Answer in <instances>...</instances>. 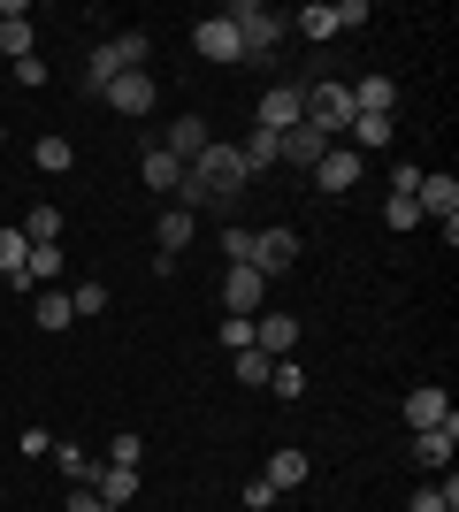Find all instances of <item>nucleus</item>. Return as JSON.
<instances>
[{"instance_id": "obj_1", "label": "nucleus", "mask_w": 459, "mask_h": 512, "mask_svg": "<svg viewBox=\"0 0 459 512\" xmlns=\"http://www.w3.org/2000/svg\"><path fill=\"white\" fill-rule=\"evenodd\" d=\"M222 16H230V31H238L245 62H268V54H276V39L291 31V16H284V8H268V0H230Z\"/></svg>"}, {"instance_id": "obj_2", "label": "nucleus", "mask_w": 459, "mask_h": 512, "mask_svg": "<svg viewBox=\"0 0 459 512\" xmlns=\"http://www.w3.org/2000/svg\"><path fill=\"white\" fill-rule=\"evenodd\" d=\"M306 123L322 138H345L352 130V92L345 85H306Z\"/></svg>"}, {"instance_id": "obj_3", "label": "nucleus", "mask_w": 459, "mask_h": 512, "mask_svg": "<svg viewBox=\"0 0 459 512\" xmlns=\"http://www.w3.org/2000/svg\"><path fill=\"white\" fill-rule=\"evenodd\" d=\"M360 176H368V153H352V146H329L322 161H314V184H322V192H360Z\"/></svg>"}, {"instance_id": "obj_4", "label": "nucleus", "mask_w": 459, "mask_h": 512, "mask_svg": "<svg viewBox=\"0 0 459 512\" xmlns=\"http://www.w3.org/2000/svg\"><path fill=\"white\" fill-rule=\"evenodd\" d=\"M192 46H199V62H245V46H238V31H230V16H199V23H192Z\"/></svg>"}, {"instance_id": "obj_5", "label": "nucleus", "mask_w": 459, "mask_h": 512, "mask_svg": "<svg viewBox=\"0 0 459 512\" xmlns=\"http://www.w3.org/2000/svg\"><path fill=\"white\" fill-rule=\"evenodd\" d=\"M414 207H421V214H437V222H459V176H452V169H421Z\"/></svg>"}, {"instance_id": "obj_6", "label": "nucleus", "mask_w": 459, "mask_h": 512, "mask_svg": "<svg viewBox=\"0 0 459 512\" xmlns=\"http://www.w3.org/2000/svg\"><path fill=\"white\" fill-rule=\"evenodd\" d=\"M253 352L291 360V352H299V314H253Z\"/></svg>"}, {"instance_id": "obj_7", "label": "nucleus", "mask_w": 459, "mask_h": 512, "mask_svg": "<svg viewBox=\"0 0 459 512\" xmlns=\"http://www.w3.org/2000/svg\"><path fill=\"white\" fill-rule=\"evenodd\" d=\"M406 451H414V467H429V474L452 467V451H459V413H452L444 428H414V444H406Z\"/></svg>"}, {"instance_id": "obj_8", "label": "nucleus", "mask_w": 459, "mask_h": 512, "mask_svg": "<svg viewBox=\"0 0 459 512\" xmlns=\"http://www.w3.org/2000/svg\"><path fill=\"white\" fill-rule=\"evenodd\" d=\"M337 146V138H322L314 123H291V130H276V161H299V169H314L322 153Z\"/></svg>"}, {"instance_id": "obj_9", "label": "nucleus", "mask_w": 459, "mask_h": 512, "mask_svg": "<svg viewBox=\"0 0 459 512\" xmlns=\"http://www.w3.org/2000/svg\"><path fill=\"white\" fill-rule=\"evenodd\" d=\"M306 123V85H268L261 92V130H291Z\"/></svg>"}, {"instance_id": "obj_10", "label": "nucleus", "mask_w": 459, "mask_h": 512, "mask_svg": "<svg viewBox=\"0 0 459 512\" xmlns=\"http://www.w3.org/2000/svg\"><path fill=\"white\" fill-rule=\"evenodd\" d=\"M291 260H299V230H261L253 237V268H261V276H284Z\"/></svg>"}, {"instance_id": "obj_11", "label": "nucleus", "mask_w": 459, "mask_h": 512, "mask_svg": "<svg viewBox=\"0 0 459 512\" xmlns=\"http://www.w3.org/2000/svg\"><path fill=\"white\" fill-rule=\"evenodd\" d=\"M100 100H108L115 115H146V107H153V77H146V69H123V77H115Z\"/></svg>"}, {"instance_id": "obj_12", "label": "nucleus", "mask_w": 459, "mask_h": 512, "mask_svg": "<svg viewBox=\"0 0 459 512\" xmlns=\"http://www.w3.org/2000/svg\"><path fill=\"white\" fill-rule=\"evenodd\" d=\"M261 268H230L222 276V314H261Z\"/></svg>"}, {"instance_id": "obj_13", "label": "nucleus", "mask_w": 459, "mask_h": 512, "mask_svg": "<svg viewBox=\"0 0 459 512\" xmlns=\"http://www.w3.org/2000/svg\"><path fill=\"white\" fill-rule=\"evenodd\" d=\"M0 276H8V283L23 291V299H31V237H23L16 222L0 230Z\"/></svg>"}, {"instance_id": "obj_14", "label": "nucleus", "mask_w": 459, "mask_h": 512, "mask_svg": "<svg viewBox=\"0 0 459 512\" xmlns=\"http://www.w3.org/2000/svg\"><path fill=\"white\" fill-rule=\"evenodd\" d=\"M161 146H169V153H176V161H184V169H192L199 153L215 146V130L199 123V115H176V123H169V138H161Z\"/></svg>"}, {"instance_id": "obj_15", "label": "nucleus", "mask_w": 459, "mask_h": 512, "mask_svg": "<svg viewBox=\"0 0 459 512\" xmlns=\"http://www.w3.org/2000/svg\"><path fill=\"white\" fill-rule=\"evenodd\" d=\"M452 421V390H406V428H444Z\"/></svg>"}, {"instance_id": "obj_16", "label": "nucleus", "mask_w": 459, "mask_h": 512, "mask_svg": "<svg viewBox=\"0 0 459 512\" xmlns=\"http://www.w3.org/2000/svg\"><path fill=\"white\" fill-rule=\"evenodd\" d=\"M92 497H100L108 512H123V505L138 497V467H108V459H100V482H92Z\"/></svg>"}, {"instance_id": "obj_17", "label": "nucleus", "mask_w": 459, "mask_h": 512, "mask_svg": "<svg viewBox=\"0 0 459 512\" xmlns=\"http://www.w3.org/2000/svg\"><path fill=\"white\" fill-rule=\"evenodd\" d=\"M46 459H54V467L69 474V490H92V482H100V451H77V444H54L46 451Z\"/></svg>"}, {"instance_id": "obj_18", "label": "nucleus", "mask_w": 459, "mask_h": 512, "mask_svg": "<svg viewBox=\"0 0 459 512\" xmlns=\"http://www.w3.org/2000/svg\"><path fill=\"white\" fill-rule=\"evenodd\" d=\"M138 176H146V192H169V199H176V184H184V161H176L169 146H153L146 161H138Z\"/></svg>"}, {"instance_id": "obj_19", "label": "nucleus", "mask_w": 459, "mask_h": 512, "mask_svg": "<svg viewBox=\"0 0 459 512\" xmlns=\"http://www.w3.org/2000/svg\"><path fill=\"white\" fill-rule=\"evenodd\" d=\"M345 92H352V115H391V100H398L391 77H360V85H345Z\"/></svg>"}, {"instance_id": "obj_20", "label": "nucleus", "mask_w": 459, "mask_h": 512, "mask_svg": "<svg viewBox=\"0 0 459 512\" xmlns=\"http://www.w3.org/2000/svg\"><path fill=\"white\" fill-rule=\"evenodd\" d=\"M0 54H8V62H23V54H31V16H23L16 0L0 8Z\"/></svg>"}, {"instance_id": "obj_21", "label": "nucleus", "mask_w": 459, "mask_h": 512, "mask_svg": "<svg viewBox=\"0 0 459 512\" xmlns=\"http://www.w3.org/2000/svg\"><path fill=\"white\" fill-rule=\"evenodd\" d=\"M31 321H39V329H69V291H31Z\"/></svg>"}, {"instance_id": "obj_22", "label": "nucleus", "mask_w": 459, "mask_h": 512, "mask_svg": "<svg viewBox=\"0 0 459 512\" xmlns=\"http://www.w3.org/2000/svg\"><path fill=\"white\" fill-rule=\"evenodd\" d=\"M352 153H368V146H391V115H352Z\"/></svg>"}, {"instance_id": "obj_23", "label": "nucleus", "mask_w": 459, "mask_h": 512, "mask_svg": "<svg viewBox=\"0 0 459 512\" xmlns=\"http://www.w3.org/2000/svg\"><path fill=\"white\" fill-rule=\"evenodd\" d=\"M245 176H261V169H276V130H261V123H253V138H245Z\"/></svg>"}, {"instance_id": "obj_24", "label": "nucleus", "mask_w": 459, "mask_h": 512, "mask_svg": "<svg viewBox=\"0 0 459 512\" xmlns=\"http://www.w3.org/2000/svg\"><path fill=\"white\" fill-rule=\"evenodd\" d=\"M23 237L31 245H62V207H31L23 214Z\"/></svg>"}, {"instance_id": "obj_25", "label": "nucleus", "mask_w": 459, "mask_h": 512, "mask_svg": "<svg viewBox=\"0 0 459 512\" xmlns=\"http://www.w3.org/2000/svg\"><path fill=\"white\" fill-rule=\"evenodd\" d=\"M268 482H276V490H299L306 482V451H268Z\"/></svg>"}, {"instance_id": "obj_26", "label": "nucleus", "mask_w": 459, "mask_h": 512, "mask_svg": "<svg viewBox=\"0 0 459 512\" xmlns=\"http://www.w3.org/2000/svg\"><path fill=\"white\" fill-rule=\"evenodd\" d=\"M291 31H306L314 46H329V39H337V16H329L322 0H314V8H299V16H291Z\"/></svg>"}, {"instance_id": "obj_27", "label": "nucleus", "mask_w": 459, "mask_h": 512, "mask_svg": "<svg viewBox=\"0 0 459 512\" xmlns=\"http://www.w3.org/2000/svg\"><path fill=\"white\" fill-rule=\"evenodd\" d=\"M268 367H276L268 352H230V375H238L245 390H268Z\"/></svg>"}, {"instance_id": "obj_28", "label": "nucleus", "mask_w": 459, "mask_h": 512, "mask_svg": "<svg viewBox=\"0 0 459 512\" xmlns=\"http://www.w3.org/2000/svg\"><path fill=\"white\" fill-rule=\"evenodd\" d=\"M69 260H62V245H31V291H46V283L62 276Z\"/></svg>"}, {"instance_id": "obj_29", "label": "nucleus", "mask_w": 459, "mask_h": 512, "mask_svg": "<svg viewBox=\"0 0 459 512\" xmlns=\"http://www.w3.org/2000/svg\"><path fill=\"white\" fill-rule=\"evenodd\" d=\"M268 390H276V398H306V367L299 360H276V367H268Z\"/></svg>"}, {"instance_id": "obj_30", "label": "nucleus", "mask_w": 459, "mask_h": 512, "mask_svg": "<svg viewBox=\"0 0 459 512\" xmlns=\"http://www.w3.org/2000/svg\"><path fill=\"white\" fill-rule=\"evenodd\" d=\"M69 314H85V321H92V314H108V283H92V276H85L77 291H69Z\"/></svg>"}, {"instance_id": "obj_31", "label": "nucleus", "mask_w": 459, "mask_h": 512, "mask_svg": "<svg viewBox=\"0 0 459 512\" xmlns=\"http://www.w3.org/2000/svg\"><path fill=\"white\" fill-rule=\"evenodd\" d=\"M222 260H230V268H253V230L230 222V230H222Z\"/></svg>"}, {"instance_id": "obj_32", "label": "nucleus", "mask_w": 459, "mask_h": 512, "mask_svg": "<svg viewBox=\"0 0 459 512\" xmlns=\"http://www.w3.org/2000/svg\"><path fill=\"white\" fill-rule=\"evenodd\" d=\"M230 352H253V314H222V329H215Z\"/></svg>"}, {"instance_id": "obj_33", "label": "nucleus", "mask_w": 459, "mask_h": 512, "mask_svg": "<svg viewBox=\"0 0 459 512\" xmlns=\"http://www.w3.org/2000/svg\"><path fill=\"white\" fill-rule=\"evenodd\" d=\"M69 161H77V146H69V138H39V169H46V176H62Z\"/></svg>"}, {"instance_id": "obj_34", "label": "nucleus", "mask_w": 459, "mask_h": 512, "mask_svg": "<svg viewBox=\"0 0 459 512\" xmlns=\"http://www.w3.org/2000/svg\"><path fill=\"white\" fill-rule=\"evenodd\" d=\"M406 512H459V490H452V474H444V490H421Z\"/></svg>"}, {"instance_id": "obj_35", "label": "nucleus", "mask_w": 459, "mask_h": 512, "mask_svg": "<svg viewBox=\"0 0 459 512\" xmlns=\"http://www.w3.org/2000/svg\"><path fill=\"white\" fill-rule=\"evenodd\" d=\"M276 497H284V490H276L268 474H253V482H245V512H276Z\"/></svg>"}, {"instance_id": "obj_36", "label": "nucleus", "mask_w": 459, "mask_h": 512, "mask_svg": "<svg viewBox=\"0 0 459 512\" xmlns=\"http://www.w3.org/2000/svg\"><path fill=\"white\" fill-rule=\"evenodd\" d=\"M100 459H108V467H138V459H146V444H138V436H115Z\"/></svg>"}, {"instance_id": "obj_37", "label": "nucleus", "mask_w": 459, "mask_h": 512, "mask_svg": "<svg viewBox=\"0 0 459 512\" xmlns=\"http://www.w3.org/2000/svg\"><path fill=\"white\" fill-rule=\"evenodd\" d=\"M383 222H391V230H414L421 207H414V199H383Z\"/></svg>"}, {"instance_id": "obj_38", "label": "nucleus", "mask_w": 459, "mask_h": 512, "mask_svg": "<svg viewBox=\"0 0 459 512\" xmlns=\"http://www.w3.org/2000/svg\"><path fill=\"white\" fill-rule=\"evenodd\" d=\"M329 16H337V31H360V23H368V0H337Z\"/></svg>"}, {"instance_id": "obj_39", "label": "nucleus", "mask_w": 459, "mask_h": 512, "mask_svg": "<svg viewBox=\"0 0 459 512\" xmlns=\"http://www.w3.org/2000/svg\"><path fill=\"white\" fill-rule=\"evenodd\" d=\"M421 192V169H414V161H398V176H391V199H414Z\"/></svg>"}, {"instance_id": "obj_40", "label": "nucleus", "mask_w": 459, "mask_h": 512, "mask_svg": "<svg viewBox=\"0 0 459 512\" xmlns=\"http://www.w3.org/2000/svg\"><path fill=\"white\" fill-rule=\"evenodd\" d=\"M16 451H23V459H46V451H54V436H46V428H23Z\"/></svg>"}, {"instance_id": "obj_41", "label": "nucleus", "mask_w": 459, "mask_h": 512, "mask_svg": "<svg viewBox=\"0 0 459 512\" xmlns=\"http://www.w3.org/2000/svg\"><path fill=\"white\" fill-rule=\"evenodd\" d=\"M16 85H31V92L46 85V62H39V54H23V62H16Z\"/></svg>"}, {"instance_id": "obj_42", "label": "nucleus", "mask_w": 459, "mask_h": 512, "mask_svg": "<svg viewBox=\"0 0 459 512\" xmlns=\"http://www.w3.org/2000/svg\"><path fill=\"white\" fill-rule=\"evenodd\" d=\"M69 512H108V505H100L92 490H69Z\"/></svg>"}, {"instance_id": "obj_43", "label": "nucleus", "mask_w": 459, "mask_h": 512, "mask_svg": "<svg viewBox=\"0 0 459 512\" xmlns=\"http://www.w3.org/2000/svg\"><path fill=\"white\" fill-rule=\"evenodd\" d=\"M0 146H8V130H0Z\"/></svg>"}]
</instances>
